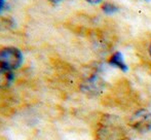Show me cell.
Wrapping results in <instances>:
<instances>
[{"instance_id":"cell-1","label":"cell","mask_w":151,"mask_h":140,"mask_svg":"<svg viewBox=\"0 0 151 140\" xmlns=\"http://www.w3.org/2000/svg\"><path fill=\"white\" fill-rule=\"evenodd\" d=\"M23 63V55L21 51L14 46H8L0 50V66L6 69H18Z\"/></svg>"},{"instance_id":"cell-2","label":"cell","mask_w":151,"mask_h":140,"mask_svg":"<svg viewBox=\"0 0 151 140\" xmlns=\"http://www.w3.org/2000/svg\"><path fill=\"white\" fill-rule=\"evenodd\" d=\"M129 125L137 132H149L151 131V112L146 109L136 111L129 118Z\"/></svg>"},{"instance_id":"cell-3","label":"cell","mask_w":151,"mask_h":140,"mask_svg":"<svg viewBox=\"0 0 151 140\" xmlns=\"http://www.w3.org/2000/svg\"><path fill=\"white\" fill-rule=\"evenodd\" d=\"M102 87H103L102 78L98 77V76H93L86 82L84 91L91 93V94H99V92L102 90Z\"/></svg>"},{"instance_id":"cell-4","label":"cell","mask_w":151,"mask_h":140,"mask_svg":"<svg viewBox=\"0 0 151 140\" xmlns=\"http://www.w3.org/2000/svg\"><path fill=\"white\" fill-rule=\"evenodd\" d=\"M14 73L12 70L0 66V89H6L14 82Z\"/></svg>"},{"instance_id":"cell-5","label":"cell","mask_w":151,"mask_h":140,"mask_svg":"<svg viewBox=\"0 0 151 140\" xmlns=\"http://www.w3.org/2000/svg\"><path fill=\"white\" fill-rule=\"evenodd\" d=\"M109 64L116 67V68H119L120 70H122V71H127V64H125L124 60H123L122 55H121V53L119 52H116L112 55L111 58L109 59Z\"/></svg>"},{"instance_id":"cell-6","label":"cell","mask_w":151,"mask_h":140,"mask_svg":"<svg viewBox=\"0 0 151 140\" xmlns=\"http://www.w3.org/2000/svg\"><path fill=\"white\" fill-rule=\"evenodd\" d=\"M102 10H103L105 14H114V12H117L118 8H117V6H115L112 3H104L103 6H102Z\"/></svg>"},{"instance_id":"cell-7","label":"cell","mask_w":151,"mask_h":140,"mask_svg":"<svg viewBox=\"0 0 151 140\" xmlns=\"http://www.w3.org/2000/svg\"><path fill=\"white\" fill-rule=\"evenodd\" d=\"M6 0H0V12H2V9L4 8V4H5Z\"/></svg>"},{"instance_id":"cell-8","label":"cell","mask_w":151,"mask_h":140,"mask_svg":"<svg viewBox=\"0 0 151 140\" xmlns=\"http://www.w3.org/2000/svg\"><path fill=\"white\" fill-rule=\"evenodd\" d=\"M86 1L90 2V3H91V4H97V3H100L102 0H86Z\"/></svg>"},{"instance_id":"cell-9","label":"cell","mask_w":151,"mask_h":140,"mask_svg":"<svg viewBox=\"0 0 151 140\" xmlns=\"http://www.w3.org/2000/svg\"><path fill=\"white\" fill-rule=\"evenodd\" d=\"M50 2H52V3H54V4H58L59 2H61L62 0H50Z\"/></svg>"},{"instance_id":"cell-10","label":"cell","mask_w":151,"mask_h":140,"mask_svg":"<svg viewBox=\"0 0 151 140\" xmlns=\"http://www.w3.org/2000/svg\"><path fill=\"white\" fill-rule=\"evenodd\" d=\"M149 55H150V57H151V44H150V46H149Z\"/></svg>"}]
</instances>
